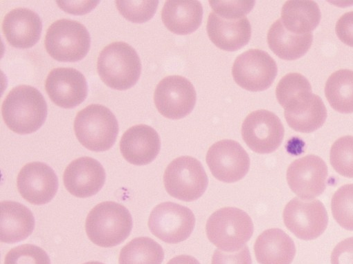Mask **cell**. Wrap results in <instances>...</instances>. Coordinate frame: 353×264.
<instances>
[{
    "instance_id": "7c38bea8",
    "label": "cell",
    "mask_w": 353,
    "mask_h": 264,
    "mask_svg": "<svg viewBox=\"0 0 353 264\" xmlns=\"http://www.w3.org/2000/svg\"><path fill=\"white\" fill-rule=\"evenodd\" d=\"M242 136L254 152L270 154L281 145L284 128L280 119L268 110H257L250 114L242 125Z\"/></svg>"
},
{
    "instance_id": "4dcf8cb0",
    "label": "cell",
    "mask_w": 353,
    "mask_h": 264,
    "mask_svg": "<svg viewBox=\"0 0 353 264\" xmlns=\"http://www.w3.org/2000/svg\"><path fill=\"white\" fill-rule=\"evenodd\" d=\"M158 5V1H116L119 12L134 23H144L152 19Z\"/></svg>"
},
{
    "instance_id": "d6986e66",
    "label": "cell",
    "mask_w": 353,
    "mask_h": 264,
    "mask_svg": "<svg viewBox=\"0 0 353 264\" xmlns=\"http://www.w3.org/2000/svg\"><path fill=\"white\" fill-rule=\"evenodd\" d=\"M161 149L158 133L146 125H134L122 136L120 150L124 159L135 165H145L152 162Z\"/></svg>"
},
{
    "instance_id": "83f0119b",
    "label": "cell",
    "mask_w": 353,
    "mask_h": 264,
    "mask_svg": "<svg viewBox=\"0 0 353 264\" xmlns=\"http://www.w3.org/2000/svg\"><path fill=\"white\" fill-rule=\"evenodd\" d=\"M164 258L162 247L148 237L132 239L121 250L119 264H161Z\"/></svg>"
},
{
    "instance_id": "44dd1931",
    "label": "cell",
    "mask_w": 353,
    "mask_h": 264,
    "mask_svg": "<svg viewBox=\"0 0 353 264\" xmlns=\"http://www.w3.org/2000/svg\"><path fill=\"white\" fill-rule=\"evenodd\" d=\"M3 30L7 41L13 48L30 49L36 45L41 37L43 22L32 10L19 8L6 15Z\"/></svg>"
},
{
    "instance_id": "8fae6325",
    "label": "cell",
    "mask_w": 353,
    "mask_h": 264,
    "mask_svg": "<svg viewBox=\"0 0 353 264\" xmlns=\"http://www.w3.org/2000/svg\"><path fill=\"white\" fill-rule=\"evenodd\" d=\"M278 73L274 60L265 52L250 50L240 55L232 68L237 85L250 92H263L272 85Z\"/></svg>"
},
{
    "instance_id": "e0dca14e",
    "label": "cell",
    "mask_w": 353,
    "mask_h": 264,
    "mask_svg": "<svg viewBox=\"0 0 353 264\" xmlns=\"http://www.w3.org/2000/svg\"><path fill=\"white\" fill-rule=\"evenodd\" d=\"M282 108L289 126L301 133L317 130L327 119V110L322 99L310 90L299 94Z\"/></svg>"
},
{
    "instance_id": "6da1fadb",
    "label": "cell",
    "mask_w": 353,
    "mask_h": 264,
    "mask_svg": "<svg viewBox=\"0 0 353 264\" xmlns=\"http://www.w3.org/2000/svg\"><path fill=\"white\" fill-rule=\"evenodd\" d=\"M5 123L14 132L30 134L38 131L48 117V104L37 88L21 85L7 96L2 106Z\"/></svg>"
},
{
    "instance_id": "7a4b0ae2",
    "label": "cell",
    "mask_w": 353,
    "mask_h": 264,
    "mask_svg": "<svg viewBox=\"0 0 353 264\" xmlns=\"http://www.w3.org/2000/svg\"><path fill=\"white\" fill-rule=\"evenodd\" d=\"M85 229L96 245L110 247L123 242L132 229V218L123 205L105 201L96 205L88 215Z\"/></svg>"
},
{
    "instance_id": "8d00e7d4",
    "label": "cell",
    "mask_w": 353,
    "mask_h": 264,
    "mask_svg": "<svg viewBox=\"0 0 353 264\" xmlns=\"http://www.w3.org/2000/svg\"><path fill=\"white\" fill-rule=\"evenodd\" d=\"M335 31L343 44L353 48V12L345 14L339 19Z\"/></svg>"
},
{
    "instance_id": "30bf717a",
    "label": "cell",
    "mask_w": 353,
    "mask_h": 264,
    "mask_svg": "<svg viewBox=\"0 0 353 264\" xmlns=\"http://www.w3.org/2000/svg\"><path fill=\"white\" fill-rule=\"evenodd\" d=\"M283 220L296 237L307 241L318 238L325 232L328 216L320 201L294 198L286 205Z\"/></svg>"
},
{
    "instance_id": "d4e9b609",
    "label": "cell",
    "mask_w": 353,
    "mask_h": 264,
    "mask_svg": "<svg viewBox=\"0 0 353 264\" xmlns=\"http://www.w3.org/2000/svg\"><path fill=\"white\" fill-rule=\"evenodd\" d=\"M312 34L298 35L287 30L281 19L276 21L268 33L270 49L279 58L295 61L303 57L310 49Z\"/></svg>"
},
{
    "instance_id": "3957f363",
    "label": "cell",
    "mask_w": 353,
    "mask_h": 264,
    "mask_svg": "<svg viewBox=\"0 0 353 264\" xmlns=\"http://www.w3.org/2000/svg\"><path fill=\"white\" fill-rule=\"evenodd\" d=\"M98 74L109 88L124 91L134 87L139 80L141 63L135 50L123 42L106 46L98 58Z\"/></svg>"
},
{
    "instance_id": "ffe728a7",
    "label": "cell",
    "mask_w": 353,
    "mask_h": 264,
    "mask_svg": "<svg viewBox=\"0 0 353 264\" xmlns=\"http://www.w3.org/2000/svg\"><path fill=\"white\" fill-rule=\"evenodd\" d=\"M207 30L211 41L227 52L239 50L248 44L252 37V27L246 17L226 19L214 12L209 17Z\"/></svg>"
},
{
    "instance_id": "2e32d148",
    "label": "cell",
    "mask_w": 353,
    "mask_h": 264,
    "mask_svg": "<svg viewBox=\"0 0 353 264\" xmlns=\"http://www.w3.org/2000/svg\"><path fill=\"white\" fill-rule=\"evenodd\" d=\"M46 90L51 101L64 109H72L85 101L88 86L85 77L74 68H56L46 81Z\"/></svg>"
},
{
    "instance_id": "74e56055",
    "label": "cell",
    "mask_w": 353,
    "mask_h": 264,
    "mask_svg": "<svg viewBox=\"0 0 353 264\" xmlns=\"http://www.w3.org/2000/svg\"><path fill=\"white\" fill-rule=\"evenodd\" d=\"M99 2H63L58 1L59 7L64 12L74 15H83L93 10Z\"/></svg>"
},
{
    "instance_id": "5b68a950",
    "label": "cell",
    "mask_w": 353,
    "mask_h": 264,
    "mask_svg": "<svg viewBox=\"0 0 353 264\" xmlns=\"http://www.w3.org/2000/svg\"><path fill=\"white\" fill-rule=\"evenodd\" d=\"M254 223L245 211L227 207L209 218L206 230L210 241L220 250L234 252L242 249L254 233Z\"/></svg>"
},
{
    "instance_id": "9c48e42d",
    "label": "cell",
    "mask_w": 353,
    "mask_h": 264,
    "mask_svg": "<svg viewBox=\"0 0 353 264\" xmlns=\"http://www.w3.org/2000/svg\"><path fill=\"white\" fill-rule=\"evenodd\" d=\"M196 92L192 83L181 76L164 78L154 94L155 106L164 117L179 120L188 116L196 103Z\"/></svg>"
},
{
    "instance_id": "e575fe53",
    "label": "cell",
    "mask_w": 353,
    "mask_h": 264,
    "mask_svg": "<svg viewBox=\"0 0 353 264\" xmlns=\"http://www.w3.org/2000/svg\"><path fill=\"white\" fill-rule=\"evenodd\" d=\"M250 250L245 245L237 252H226L216 250L213 255L212 264H252Z\"/></svg>"
},
{
    "instance_id": "f1b7e54d",
    "label": "cell",
    "mask_w": 353,
    "mask_h": 264,
    "mask_svg": "<svg viewBox=\"0 0 353 264\" xmlns=\"http://www.w3.org/2000/svg\"><path fill=\"white\" fill-rule=\"evenodd\" d=\"M331 208L337 223L345 230L353 231V184L345 185L334 193Z\"/></svg>"
},
{
    "instance_id": "d590c367",
    "label": "cell",
    "mask_w": 353,
    "mask_h": 264,
    "mask_svg": "<svg viewBox=\"0 0 353 264\" xmlns=\"http://www.w3.org/2000/svg\"><path fill=\"white\" fill-rule=\"evenodd\" d=\"M331 264H353V237L339 243L331 254Z\"/></svg>"
},
{
    "instance_id": "f35d334b",
    "label": "cell",
    "mask_w": 353,
    "mask_h": 264,
    "mask_svg": "<svg viewBox=\"0 0 353 264\" xmlns=\"http://www.w3.org/2000/svg\"><path fill=\"white\" fill-rule=\"evenodd\" d=\"M167 264H201L194 256L190 255H180L170 259Z\"/></svg>"
},
{
    "instance_id": "484cf974",
    "label": "cell",
    "mask_w": 353,
    "mask_h": 264,
    "mask_svg": "<svg viewBox=\"0 0 353 264\" xmlns=\"http://www.w3.org/2000/svg\"><path fill=\"white\" fill-rule=\"evenodd\" d=\"M321 19L320 9L315 2L293 0L283 6L281 20L287 30L303 35L311 34L318 27Z\"/></svg>"
},
{
    "instance_id": "836d02e7",
    "label": "cell",
    "mask_w": 353,
    "mask_h": 264,
    "mask_svg": "<svg viewBox=\"0 0 353 264\" xmlns=\"http://www.w3.org/2000/svg\"><path fill=\"white\" fill-rule=\"evenodd\" d=\"M211 8L216 14L226 18H245L254 8V1H210Z\"/></svg>"
},
{
    "instance_id": "f546056e",
    "label": "cell",
    "mask_w": 353,
    "mask_h": 264,
    "mask_svg": "<svg viewBox=\"0 0 353 264\" xmlns=\"http://www.w3.org/2000/svg\"><path fill=\"white\" fill-rule=\"evenodd\" d=\"M330 159L337 173L353 178V136H346L336 140L331 148Z\"/></svg>"
},
{
    "instance_id": "ac0fdd59",
    "label": "cell",
    "mask_w": 353,
    "mask_h": 264,
    "mask_svg": "<svg viewBox=\"0 0 353 264\" xmlns=\"http://www.w3.org/2000/svg\"><path fill=\"white\" fill-rule=\"evenodd\" d=\"M64 184L69 192L79 198L97 194L103 187L106 174L96 159L83 156L73 161L66 168Z\"/></svg>"
},
{
    "instance_id": "603a6c76",
    "label": "cell",
    "mask_w": 353,
    "mask_h": 264,
    "mask_svg": "<svg viewBox=\"0 0 353 264\" xmlns=\"http://www.w3.org/2000/svg\"><path fill=\"white\" fill-rule=\"evenodd\" d=\"M254 252L260 264H291L296 254V247L283 230L271 228L258 237Z\"/></svg>"
},
{
    "instance_id": "277c9868",
    "label": "cell",
    "mask_w": 353,
    "mask_h": 264,
    "mask_svg": "<svg viewBox=\"0 0 353 264\" xmlns=\"http://www.w3.org/2000/svg\"><path fill=\"white\" fill-rule=\"evenodd\" d=\"M74 132L79 141L93 152L111 149L119 134L114 114L101 105H90L80 111L75 119Z\"/></svg>"
},
{
    "instance_id": "52a82bcc",
    "label": "cell",
    "mask_w": 353,
    "mask_h": 264,
    "mask_svg": "<svg viewBox=\"0 0 353 264\" xmlns=\"http://www.w3.org/2000/svg\"><path fill=\"white\" fill-rule=\"evenodd\" d=\"M163 183L171 196L191 202L203 195L209 180L201 163L194 157L185 156L176 158L168 165Z\"/></svg>"
},
{
    "instance_id": "1f68e13d",
    "label": "cell",
    "mask_w": 353,
    "mask_h": 264,
    "mask_svg": "<svg viewBox=\"0 0 353 264\" xmlns=\"http://www.w3.org/2000/svg\"><path fill=\"white\" fill-rule=\"evenodd\" d=\"M5 264H51V260L43 248L36 245L24 244L8 253Z\"/></svg>"
},
{
    "instance_id": "ab89813d",
    "label": "cell",
    "mask_w": 353,
    "mask_h": 264,
    "mask_svg": "<svg viewBox=\"0 0 353 264\" xmlns=\"http://www.w3.org/2000/svg\"><path fill=\"white\" fill-rule=\"evenodd\" d=\"M83 264H104V263L99 262V261H89V262L85 263Z\"/></svg>"
},
{
    "instance_id": "7402d4cb",
    "label": "cell",
    "mask_w": 353,
    "mask_h": 264,
    "mask_svg": "<svg viewBox=\"0 0 353 264\" xmlns=\"http://www.w3.org/2000/svg\"><path fill=\"white\" fill-rule=\"evenodd\" d=\"M203 8L196 0L192 1H166L161 12V20L165 27L176 35H189L201 26Z\"/></svg>"
},
{
    "instance_id": "5bb4252c",
    "label": "cell",
    "mask_w": 353,
    "mask_h": 264,
    "mask_svg": "<svg viewBox=\"0 0 353 264\" xmlns=\"http://www.w3.org/2000/svg\"><path fill=\"white\" fill-rule=\"evenodd\" d=\"M327 167L318 156L308 155L294 161L287 171L292 191L300 199L312 200L325 190Z\"/></svg>"
},
{
    "instance_id": "ba28073f",
    "label": "cell",
    "mask_w": 353,
    "mask_h": 264,
    "mask_svg": "<svg viewBox=\"0 0 353 264\" xmlns=\"http://www.w3.org/2000/svg\"><path fill=\"white\" fill-rule=\"evenodd\" d=\"M196 225V217L188 207L172 202L162 203L152 211L148 226L151 232L168 243L187 240Z\"/></svg>"
},
{
    "instance_id": "d6a6232c",
    "label": "cell",
    "mask_w": 353,
    "mask_h": 264,
    "mask_svg": "<svg viewBox=\"0 0 353 264\" xmlns=\"http://www.w3.org/2000/svg\"><path fill=\"white\" fill-rule=\"evenodd\" d=\"M312 90L307 79L297 73H291L285 76L279 83L276 90V99L281 107L292 98L302 92Z\"/></svg>"
},
{
    "instance_id": "9a60e30c",
    "label": "cell",
    "mask_w": 353,
    "mask_h": 264,
    "mask_svg": "<svg viewBox=\"0 0 353 264\" xmlns=\"http://www.w3.org/2000/svg\"><path fill=\"white\" fill-rule=\"evenodd\" d=\"M17 186L21 196L32 204L41 205L50 202L59 189V179L46 163L32 162L21 170Z\"/></svg>"
},
{
    "instance_id": "4316f807",
    "label": "cell",
    "mask_w": 353,
    "mask_h": 264,
    "mask_svg": "<svg viewBox=\"0 0 353 264\" xmlns=\"http://www.w3.org/2000/svg\"><path fill=\"white\" fill-rule=\"evenodd\" d=\"M325 94L336 112L353 113V71L341 70L333 73L326 82Z\"/></svg>"
},
{
    "instance_id": "8992f818",
    "label": "cell",
    "mask_w": 353,
    "mask_h": 264,
    "mask_svg": "<svg viewBox=\"0 0 353 264\" xmlns=\"http://www.w3.org/2000/svg\"><path fill=\"white\" fill-rule=\"evenodd\" d=\"M46 49L54 60L63 63L82 61L88 54L91 37L87 28L75 21L62 19L48 30Z\"/></svg>"
},
{
    "instance_id": "4fadbf2b",
    "label": "cell",
    "mask_w": 353,
    "mask_h": 264,
    "mask_svg": "<svg viewBox=\"0 0 353 264\" xmlns=\"http://www.w3.org/2000/svg\"><path fill=\"white\" fill-rule=\"evenodd\" d=\"M206 159L214 176L225 183H235L243 179L250 167L248 152L239 143L233 140H223L214 144Z\"/></svg>"
},
{
    "instance_id": "cb8c5ba5",
    "label": "cell",
    "mask_w": 353,
    "mask_h": 264,
    "mask_svg": "<svg viewBox=\"0 0 353 264\" xmlns=\"http://www.w3.org/2000/svg\"><path fill=\"white\" fill-rule=\"evenodd\" d=\"M1 207V230L0 238L6 243L22 241L29 237L35 228V218L32 211L24 205L12 201L0 204Z\"/></svg>"
}]
</instances>
